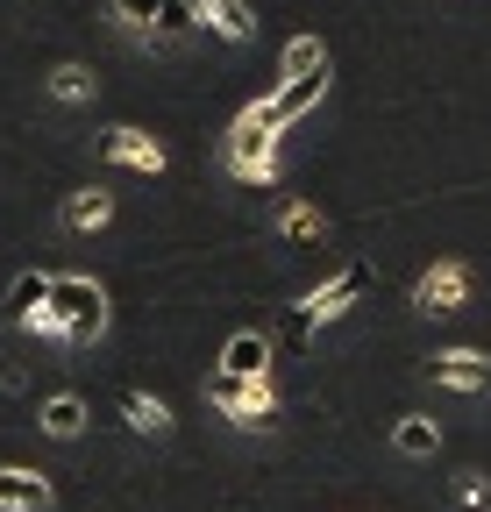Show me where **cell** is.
I'll return each mask as SVG.
<instances>
[{
	"label": "cell",
	"mask_w": 491,
	"mask_h": 512,
	"mask_svg": "<svg viewBox=\"0 0 491 512\" xmlns=\"http://www.w3.org/2000/svg\"><path fill=\"white\" fill-rule=\"evenodd\" d=\"M50 313L65 320L57 342H72V349H93L107 335V292L93 278H50Z\"/></svg>",
	"instance_id": "6da1fadb"
},
{
	"label": "cell",
	"mask_w": 491,
	"mask_h": 512,
	"mask_svg": "<svg viewBox=\"0 0 491 512\" xmlns=\"http://www.w3.org/2000/svg\"><path fill=\"white\" fill-rule=\"evenodd\" d=\"M228 171L235 178H250V185H271L278 178V128L250 107L235 121V136H228Z\"/></svg>",
	"instance_id": "7a4b0ae2"
},
{
	"label": "cell",
	"mask_w": 491,
	"mask_h": 512,
	"mask_svg": "<svg viewBox=\"0 0 491 512\" xmlns=\"http://www.w3.org/2000/svg\"><path fill=\"white\" fill-rule=\"evenodd\" d=\"M207 406H221L235 427H250V434H264V427H278V392L271 384H242V377H207Z\"/></svg>",
	"instance_id": "3957f363"
},
{
	"label": "cell",
	"mask_w": 491,
	"mask_h": 512,
	"mask_svg": "<svg viewBox=\"0 0 491 512\" xmlns=\"http://www.w3.org/2000/svg\"><path fill=\"white\" fill-rule=\"evenodd\" d=\"M363 292H371V264H342L328 285H314V292L299 299V313L314 320V328H328V320H335V313H349Z\"/></svg>",
	"instance_id": "277c9868"
},
{
	"label": "cell",
	"mask_w": 491,
	"mask_h": 512,
	"mask_svg": "<svg viewBox=\"0 0 491 512\" xmlns=\"http://www.w3.org/2000/svg\"><path fill=\"white\" fill-rule=\"evenodd\" d=\"M321 93H328V64H321V72H306V79H285V86H278L271 100H257V114H264V121L278 128V136H285V128H292V121H299L306 107H314Z\"/></svg>",
	"instance_id": "5b68a950"
},
{
	"label": "cell",
	"mask_w": 491,
	"mask_h": 512,
	"mask_svg": "<svg viewBox=\"0 0 491 512\" xmlns=\"http://www.w3.org/2000/svg\"><path fill=\"white\" fill-rule=\"evenodd\" d=\"M427 377L449 384V392H491V356H477V349H442L435 363H427Z\"/></svg>",
	"instance_id": "8992f818"
},
{
	"label": "cell",
	"mask_w": 491,
	"mask_h": 512,
	"mask_svg": "<svg viewBox=\"0 0 491 512\" xmlns=\"http://www.w3.org/2000/svg\"><path fill=\"white\" fill-rule=\"evenodd\" d=\"M463 292H470V271H463V264H435V271H420L413 306H420V313H456Z\"/></svg>",
	"instance_id": "52a82bcc"
},
{
	"label": "cell",
	"mask_w": 491,
	"mask_h": 512,
	"mask_svg": "<svg viewBox=\"0 0 491 512\" xmlns=\"http://www.w3.org/2000/svg\"><path fill=\"white\" fill-rule=\"evenodd\" d=\"M264 370H271V335H228V349H221V377H242V384H264Z\"/></svg>",
	"instance_id": "ba28073f"
},
{
	"label": "cell",
	"mask_w": 491,
	"mask_h": 512,
	"mask_svg": "<svg viewBox=\"0 0 491 512\" xmlns=\"http://www.w3.org/2000/svg\"><path fill=\"white\" fill-rule=\"evenodd\" d=\"M193 15H200V29H214L221 43H250V36H257V15L242 8V0H200Z\"/></svg>",
	"instance_id": "9c48e42d"
},
{
	"label": "cell",
	"mask_w": 491,
	"mask_h": 512,
	"mask_svg": "<svg viewBox=\"0 0 491 512\" xmlns=\"http://www.w3.org/2000/svg\"><path fill=\"white\" fill-rule=\"evenodd\" d=\"M0 512H50V484L36 470H0Z\"/></svg>",
	"instance_id": "30bf717a"
},
{
	"label": "cell",
	"mask_w": 491,
	"mask_h": 512,
	"mask_svg": "<svg viewBox=\"0 0 491 512\" xmlns=\"http://www.w3.org/2000/svg\"><path fill=\"white\" fill-rule=\"evenodd\" d=\"M107 157L136 171H164V143H150L143 128H107Z\"/></svg>",
	"instance_id": "8fae6325"
},
{
	"label": "cell",
	"mask_w": 491,
	"mask_h": 512,
	"mask_svg": "<svg viewBox=\"0 0 491 512\" xmlns=\"http://www.w3.org/2000/svg\"><path fill=\"white\" fill-rule=\"evenodd\" d=\"M107 221H114V192H100V185H93V192H72V200H65V228H72V235L107 228Z\"/></svg>",
	"instance_id": "7c38bea8"
},
{
	"label": "cell",
	"mask_w": 491,
	"mask_h": 512,
	"mask_svg": "<svg viewBox=\"0 0 491 512\" xmlns=\"http://www.w3.org/2000/svg\"><path fill=\"white\" fill-rule=\"evenodd\" d=\"M121 420H129L136 434H171V406L150 399V392H121Z\"/></svg>",
	"instance_id": "4fadbf2b"
},
{
	"label": "cell",
	"mask_w": 491,
	"mask_h": 512,
	"mask_svg": "<svg viewBox=\"0 0 491 512\" xmlns=\"http://www.w3.org/2000/svg\"><path fill=\"white\" fill-rule=\"evenodd\" d=\"M278 235H285V242H321V235H328V221H321V207L285 200V207H278Z\"/></svg>",
	"instance_id": "5bb4252c"
},
{
	"label": "cell",
	"mask_w": 491,
	"mask_h": 512,
	"mask_svg": "<svg viewBox=\"0 0 491 512\" xmlns=\"http://www.w3.org/2000/svg\"><path fill=\"white\" fill-rule=\"evenodd\" d=\"M392 448H399V456H435V448H442V427L420 420V413H406V420L392 427Z\"/></svg>",
	"instance_id": "9a60e30c"
},
{
	"label": "cell",
	"mask_w": 491,
	"mask_h": 512,
	"mask_svg": "<svg viewBox=\"0 0 491 512\" xmlns=\"http://www.w3.org/2000/svg\"><path fill=\"white\" fill-rule=\"evenodd\" d=\"M79 427H86V406H79L72 392H57V399L43 406V434H57V441H72Z\"/></svg>",
	"instance_id": "2e32d148"
},
{
	"label": "cell",
	"mask_w": 491,
	"mask_h": 512,
	"mask_svg": "<svg viewBox=\"0 0 491 512\" xmlns=\"http://www.w3.org/2000/svg\"><path fill=\"white\" fill-rule=\"evenodd\" d=\"M43 299H50V278H43V271L15 278V285H8V320H29V313H36Z\"/></svg>",
	"instance_id": "e0dca14e"
},
{
	"label": "cell",
	"mask_w": 491,
	"mask_h": 512,
	"mask_svg": "<svg viewBox=\"0 0 491 512\" xmlns=\"http://www.w3.org/2000/svg\"><path fill=\"white\" fill-rule=\"evenodd\" d=\"M321 64H328L321 36H292L285 43V79H306V72H321Z\"/></svg>",
	"instance_id": "ac0fdd59"
},
{
	"label": "cell",
	"mask_w": 491,
	"mask_h": 512,
	"mask_svg": "<svg viewBox=\"0 0 491 512\" xmlns=\"http://www.w3.org/2000/svg\"><path fill=\"white\" fill-rule=\"evenodd\" d=\"M93 86H100V79L86 72V64H57V72H50V93H57V100H93Z\"/></svg>",
	"instance_id": "d6986e66"
},
{
	"label": "cell",
	"mask_w": 491,
	"mask_h": 512,
	"mask_svg": "<svg viewBox=\"0 0 491 512\" xmlns=\"http://www.w3.org/2000/svg\"><path fill=\"white\" fill-rule=\"evenodd\" d=\"M193 29H200V15H193V8H178V0H164V8H157V29H150V36L178 43V36H193Z\"/></svg>",
	"instance_id": "ffe728a7"
},
{
	"label": "cell",
	"mask_w": 491,
	"mask_h": 512,
	"mask_svg": "<svg viewBox=\"0 0 491 512\" xmlns=\"http://www.w3.org/2000/svg\"><path fill=\"white\" fill-rule=\"evenodd\" d=\"M107 8L129 22V29H157V8H164V0H107Z\"/></svg>",
	"instance_id": "44dd1931"
},
{
	"label": "cell",
	"mask_w": 491,
	"mask_h": 512,
	"mask_svg": "<svg viewBox=\"0 0 491 512\" xmlns=\"http://www.w3.org/2000/svg\"><path fill=\"white\" fill-rule=\"evenodd\" d=\"M306 342H314V320L292 306V313H285V349H306Z\"/></svg>",
	"instance_id": "7402d4cb"
},
{
	"label": "cell",
	"mask_w": 491,
	"mask_h": 512,
	"mask_svg": "<svg viewBox=\"0 0 491 512\" xmlns=\"http://www.w3.org/2000/svg\"><path fill=\"white\" fill-rule=\"evenodd\" d=\"M22 328H36V335H65V320H57V313H50V299H43V306L22 320Z\"/></svg>",
	"instance_id": "603a6c76"
},
{
	"label": "cell",
	"mask_w": 491,
	"mask_h": 512,
	"mask_svg": "<svg viewBox=\"0 0 491 512\" xmlns=\"http://www.w3.org/2000/svg\"><path fill=\"white\" fill-rule=\"evenodd\" d=\"M456 498H463V505H484V477L463 470V477H456Z\"/></svg>",
	"instance_id": "cb8c5ba5"
},
{
	"label": "cell",
	"mask_w": 491,
	"mask_h": 512,
	"mask_svg": "<svg viewBox=\"0 0 491 512\" xmlns=\"http://www.w3.org/2000/svg\"><path fill=\"white\" fill-rule=\"evenodd\" d=\"M178 8H200V0H178Z\"/></svg>",
	"instance_id": "d4e9b609"
}]
</instances>
